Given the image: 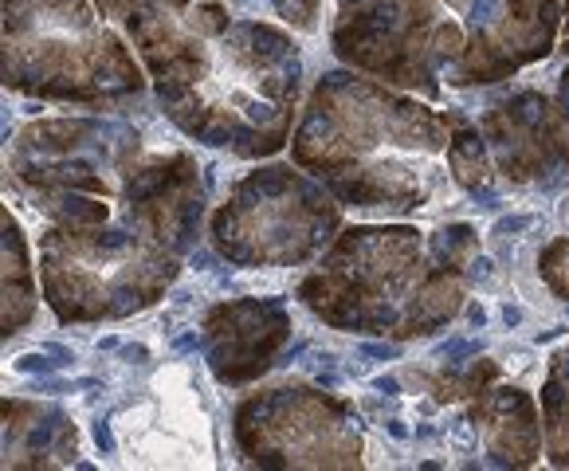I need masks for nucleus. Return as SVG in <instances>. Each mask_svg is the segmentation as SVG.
Here are the masks:
<instances>
[{
  "instance_id": "nucleus-15",
  "label": "nucleus",
  "mask_w": 569,
  "mask_h": 471,
  "mask_svg": "<svg viewBox=\"0 0 569 471\" xmlns=\"http://www.w3.org/2000/svg\"><path fill=\"white\" fill-rule=\"evenodd\" d=\"M467 322H472V326H483V322H487V311L479 306V302H472V306H467Z\"/></svg>"
},
{
  "instance_id": "nucleus-11",
  "label": "nucleus",
  "mask_w": 569,
  "mask_h": 471,
  "mask_svg": "<svg viewBox=\"0 0 569 471\" xmlns=\"http://www.w3.org/2000/svg\"><path fill=\"white\" fill-rule=\"evenodd\" d=\"M522 122H526V126H538V122H542V110H538L534 98H522Z\"/></svg>"
},
{
  "instance_id": "nucleus-9",
  "label": "nucleus",
  "mask_w": 569,
  "mask_h": 471,
  "mask_svg": "<svg viewBox=\"0 0 569 471\" xmlns=\"http://www.w3.org/2000/svg\"><path fill=\"white\" fill-rule=\"evenodd\" d=\"M362 353L365 358H397V346H381V342H362Z\"/></svg>"
},
{
  "instance_id": "nucleus-3",
  "label": "nucleus",
  "mask_w": 569,
  "mask_h": 471,
  "mask_svg": "<svg viewBox=\"0 0 569 471\" xmlns=\"http://www.w3.org/2000/svg\"><path fill=\"white\" fill-rule=\"evenodd\" d=\"M369 28H377V32H397L400 28V8L397 4H377L373 12H369Z\"/></svg>"
},
{
  "instance_id": "nucleus-6",
  "label": "nucleus",
  "mask_w": 569,
  "mask_h": 471,
  "mask_svg": "<svg viewBox=\"0 0 569 471\" xmlns=\"http://www.w3.org/2000/svg\"><path fill=\"white\" fill-rule=\"evenodd\" d=\"M95 377H83V381H39V393H75V389H95Z\"/></svg>"
},
{
  "instance_id": "nucleus-2",
  "label": "nucleus",
  "mask_w": 569,
  "mask_h": 471,
  "mask_svg": "<svg viewBox=\"0 0 569 471\" xmlns=\"http://www.w3.org/2000/svg\"><path fill=\"white\" fill-rule=\"evenodd\" d=\"M498 16H503V0H472L467 24L472 28H491V24H498Z\"/></svg>"
},
{
  "instance_id": "nucleus-1",
  "label": "nucleus",
  "mask_w": 569,
  "mask_h": 471,
  "mask_svg": "<svg viewBox=\"0 0 569 471\" xmlns=\"http://www.w3.org/2000/svg\"><path fill=\"white\" fill-rule=\"evenodd\" d=\"M55 369H63V362L55 358L51 350H39V353H24L20 362H16V373H55Z\"/></svg>"
},
{
  "instance_id": "nucleus-20",
  "label": "nucleus",
  "mask_w": 569,
  "mask_h": 471,
  "mask_svg": "<svg viewBox=\"0 0 569 471\" xmlns=\"http://www.w3.org/2000/svg\"><path fill=\"white\" fill-rule=\"evenodd\" d=\"M189 346H196V338H193V334H185V338H177V342H173V350H189Z\"/></svg>"
},
{
  "instance_id": "nucleus-12",
  "label": "nucleus",
  "mask_w": 569,
  "mask_h": 471,
  "mask_svg": "<svg viewBox=\"0 0 569 471\" xmlns=\"http://www.w3.org/2000/svg\"><path fill=\"white\" fill-rule=\"evenodd\" d=\"M326 130H330V122L322 114H310V122L303 126V138H315V133H326Z\"/></svg>"
},
{
  "instance_id": "nucleus-16",
  "label": "nucleus",
  "mask_w": 569,
  "mask_h": 471,
  "mask_svg": "<svg viewBox=\"0 0 569 471\" xmlns=\"http://www.w3.org/2000/svg\"><path fill=\"white\" fill-rule=\"evenodd\" d=\"M503 322H507V326H519V322H522V311L507 302V306H503Z\"/></svg>"
},
{
  "instance_id": "nucleus-10",
  "label": "nucleus",
  "mask_w": 569,
  "mask_h": 471,
  "mask_svg": "<svg viewBox=\"0 0 569 471\" xmlns=\"http://www.w3.org/2000/svg\"><path fill=\"white\" fill-rule=\"evenodd\" d=\"M51 444V424L44 421L39 428H32V436H28V447H48Z\"/></svg>"
},
{
  "instance_id": "nucleus-5",
  "label": "nucleus",
  "mask_w": 569,
  "mask_h": 471,
  "mask_svg": "<svg viewBox=\"0 0 569 471\" xmlns=\"http://www.w3.org/2000/svg\"><path fill=\"white\" fill-rule=\"evenodd\" d=\"M534 224H538L534 216H503V220L495 224V236H503V240H507V236H519V232L534 228Z\"/></svg>"
},
{
  "instance_id": "nucleus-19",
  "label": "nucleus",
  "mask_w": 569,
  "mask_h": 471,
  "mask_svg": "<svg viewBox=\"0 0 569 471\" xmlns=\"http://www.w3.org/2000/svg\"><path fill=\"white\" fill-rule=\"evenodd\" d=\"M389 436H393V440H404V436H409V428H404L400 421H389Z\"/></svg>"
},
{
  "instance_id": "nucleus-8",
  "label": "nucleus",
  "mask_w": 569,
  "mask_h": 471,
  "mask_svg": "<svg viewBox=\"0 0 569 471\" xmlns=\"http://www.w3.org/2000/svg\"><path fill=\"white\" fill-rule=\"evenodd\" d=\"M95 444L102 447V456H110V452H114V436H110V424L106 421L95 424Z\"/></svg>"
},
{
  "instance_id": "nucleus-7",
  "label": "nucleus",
  "mask_w": 569,
  "mask_h": 471,
  "mask_svg": "<svg viewBox=\"0 0 569 471\" xmlns=\"http://www.w3.org/2000/svg\"><path fill=\"white\" fill-rule=\"evenodd\" d=\"M491 271H495V264H491L487 255H479V259H472V267H467V279H472V283H487Z\"/></svg>"
},
{
  "instance_id": "nucleus-18",
  "label": "nucleus",
  "mask_w": 569,
  "mask_h": 471,
  "mask_svg": "<svg viewBox=\"0 0 569 471\" xmlns=\"http://www.w3.org/2000/svg\"><path fill=\"white\" fill-rule=\"evenodd\" d=\"M205 142L208 145H224L228 142V130H205Z\"/></svg>"
},
{
  "instance_id": "nucleus-17",
  "label": "nucleus",
  "mask_w": 569,
  "mask_h": 471,
  "mask_svg": "<svg viewBox=\"0 0 569 471\" xmlns=\"http://www.w3.org/2000/svg\"><path fill=\"white\" fill-rule=\"evenodd\" d=\"M193 267H196V271H208V267H216V259H212L208 252H196L193 255Z\"/></svg>"
},
{
  "instance_id": "nucleus-4",
  "label": "nucleus",
  "mask_w": 569,
  "mask_h": 471,
  "mask_svg": "<svg viewBox=\"0 0 569 471\" xmlns=\"http://www.w3.org/2000/svg\"><path fill=\"white\" fill-rule=\"evenodd\" d=\"M451 444L460 447V452H472L475 447V428L467 416H456V424H451Z\"/></svg>"
},
{
  "instance_id": "nucleus-14",
  "label": "nucleus",
  "mask_w": 569,
  "mask_h": 471,
  "mask_svg": "<svg viewBox=\"0 0 569 471\" xmlns=\"http://www.w3.org/2000/svg\"><path fill=\"white\" fill-rule=\"evenodd\" d=\"M373 389H377V393H385V397H397V393H400V385L393 381V377H377Z\"/></svg>"
},
{
  "instance_id": "nucleus-13",
  "label": "nucleus",
  "mask_w": 569,
  "mask_h": 471,
  "mask_svg": "<svg viewBox=\"0 0 569 471\" xmlns=\"http://www.w3.org/2000/svg\"><path fill=\"white\" fill-rule=\"evenodd\" d=\"M98 248H102V252H122V248H126V236H122V232H106V240H98Z\"/></svg>"
}]
</instances>
